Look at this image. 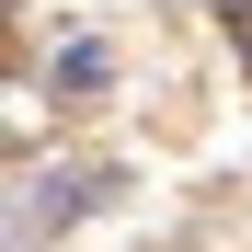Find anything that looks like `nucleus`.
Wrapping results in <instances>:
<instances>
[{"instance_id":"nucleus-2","label":"nucleus","mask_w":252,"mask_h":252,"mask_svg":"<svg viewBox=\"0 0 252 252\" xmlns=\"http://www.w3.org/2000/svg\"><path fill=\"white\" fill-rule=\"evenodd\" d=\"M229 46H241V58H252V0H229Z\"/></svg>"},{"instance_id":"nucleus-1","label":"nucleus","mask_w":252,"mask_h":252,"mask_svg":"<svg viewBox=\"0 0 252 252\" xmlns=\"http://www.w3.org/2000/svg\"><path fill=\"white\" fill-rule=\"evenodd\" d=\"M58 92H103V46H58Z\"/></svg>"}]
</instances>
